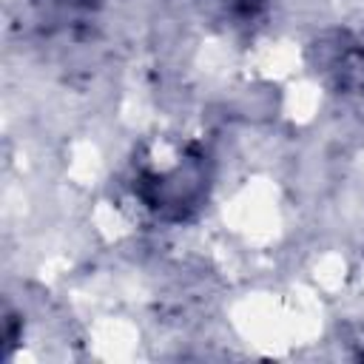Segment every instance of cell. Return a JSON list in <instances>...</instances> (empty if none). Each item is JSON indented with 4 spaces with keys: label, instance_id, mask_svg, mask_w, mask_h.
Segmentation results:
<instances>
[{
    "label": "cell",
    "instance_id": "2",
    "mask_svg": "<svg viewBox=\"0 0 364 364\" xmlns=\"http://www.w3.org/2000/svg\"><path fill=\"white\" fill-rule=\"evenodd\" d=\"M327 71L333 74L336 85L344 94H361L364 97V43L338 46L330 57Z\"/></svg>",
    "mask_w": 364,
    "mask_h": 364
},
{
    "label": "cell",
    "instance_id": "1",
    "mask_svg": "<svg viewBox=\"0 0 364 364\" xmlns=\"http://www.w3.org/2000/svg\"><path fill=\"white\" fill-rule=\"evenodd\" d=\"M208 182V156L193 145H182L165 159H145L136 171L134 193L156 219L182 222L202 208Z\"/></svg>",
    "mask_w": 364,
    "mask_h": 364
},
{
    "label": "cell",
    "instance_id": "3",
    "mask_svg": "<svg viewBox=\"0 0 364 364\" xmlns=\"http://www.w3.org/2000/svg\"><path fill=\"white\" fill-rule=\"evenodd\" d=\"M222 3L233 17H253L256 11H262L267 0H222Z\"/></svg>",
    "mask_w": 364,
    "mask_h": 364
}]
</instances>
